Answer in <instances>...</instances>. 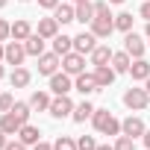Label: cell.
<instances>
[{
  "instance_id": "1",
  "label": "cell",
  "mask_w": 150,
  "mask_h": 150,
  "mask_svg": "<svg viewBox=\"0 0 150 150\" xmlns=\"http://www.w3.org/2000/svg\"><path fill=\"white\" fill-rule=\"evenodd\" d=\"M91 33H94L97 38H109V35L115 33V15L109 12V0H97V3H94Z\"/></svg>"
},
{
  "instance_id": "2",
  "label": "cell",
  "mask_w": 150,
  "mask_h": 150,
  "mask_svg": "<svg viewBox=\"0 0 150 150\" xmlns=\"http://www.w3.org/2000/svg\"><path fill=\"white\" fill-rule=\"evenodd\" d=\"M91 124L100 135H121V121L109 112V109H94L91 115Z\"/></svg>"
},
{
  "instance_id": "3",
  "label": "cell",
  "mask_w": 150,
  "mask_h": 150,
  "mask_svg": "<svg viewBox=\"0 0 150 150\" xmlns=\"http://www.w3.org/2000/svg\"><path fill=\"white\" fill-rule=\"evenodd\" d=\"M124 106L132 109V112H141L150 106V91L147 88H127L124 91Z\"/></svg>"
},
{
  "instance_id": "4",
  "label": "cell",
  "mask_w": 150,
  "mask_h": 150,
  "mask_svg": "<svg viewBox=\"0 0 150 150\" xmlns=\"http://www.w3.org/2000/svg\"><path fill=\"white\" fill-rule=\"evenodd\" d=\"M62 71H65V74H71V77L83 74V71H86V56H83V53H77V50L65 53V56H62Z\"/></svg>"
},
{
  "instance_id": "5",
  "label": "cell",
  "mask_w": 150,
  "mask_h": 150,
  "mask_svg": "<svg viewBox=\"0 0 150 150\" xmlns=\"http://www.w3.org/2000/svg\"><path fill=\"white\" fill-rule=\"evenodd\" d=\"M24 59H27V47H24V41H15V38H12V41L6 44V56H3V62L12 65V68H21Z\"/></svg>"
},
{
  "instance_id": "6",
  "label": "cell",
  "mask_w": 150,
  "mask_h": 150,
  "mask_svg": "<svg viewBox=\"0 0 150 150\" xmlns=\"http://www.w3.org/2000/svg\"><path fill=\"white\" fill-rule=\"evenodd\" d=\"M56 121H62V118H68L71 112H74V100L68 97V94H56L53 100H50V109H47Z\"/></svg>"
},
{
  "instance_id": "7",
  "label": "cell",
  "mask_w": 150,
  "mask_h": 150,
  "mask_svg": "<svg viewBox=\"0 0 150 150\" xmlns=\"http://www.w3.org/2000/svg\"><path fill=\"white\" fill-rule=\"evenodd\" d=\"M124 50L132 56V59H141L144 56V50H147V44H144V38L138 35V33H124Z\"/></svg>"
},
{
  "instance_id": "8",
  "label": "cell",
  "mask_w": 150,
  "mask_h": 150,
  "mask_svg": "<svg viewBox=\"0 0 150 150\" xmlns=\"http://www.w3.org/2000/svg\"><path fill=\"white\" fill-rule=\"evenodd\" d=\"M59 65H62L59 53H41L38 56V74H41V77H53V74L59 71Z\"/></svg>"
},
{
  "instance_id": "9",
  "label": "cell",
  "mask_w": 150,
  "mask_h": 150,
  "mask_svg": "<svg viewBox=\"0 0 150 150\" xmlns=\"http://www.w3.org/2000/svg\"><path fill=\"white\" fill-rule=\"evenodd\" d=\"M74 88H77L83 97H88V94H94V91H100V86H97V80H94V74H77V80H74Z\"/></svg>"
},
{
  "instance_id": "10",
  "label": "cell",
  "mask_w": 150,
  "mask_h": 150,
  "mask_svg": "<svg viewBox=\"0 0 150 150\" xmlns=\"http://www.w3.org/2000/svg\"><path fill=\"white\" fill-rule=\"evenodd\" d=\"M94 47H97V35H94L91 30H88V33L83 30L80 35H74V50H77V53H83V56H86V53H91Z\"/></svg>"
},
{
  "instance_id": "11",
  "label": "cell",
  "mask_w": 150,
  "mask_h": 150,
  "mask_svg": "<svg viewBox=\"0 0 150 150\" xmlns=\"http://www.w3.org/2000/svg\"><path fill=\"white\" fill-rule=\"evenodd\" d=\"M121 132H124V135L138 138V135H144V132H147V127H144V121H141L138 115H129V118H124V121H121Z\"/></svg>"
},
{
  "instance_id": "12",
  "label": "cell",
  "mask_w": 150,
  "mask_h": 150,
  "mask_svg": "<svg viewBox=\"0 0 150 150\" xmlns=\"http://www.w3.org/2000/svg\"><path fill=\"white\" fill-rule=\"evenodd\" d=\"M71 88H74V83H71V74H65V71L59 74V71H56L53 77H50V91H53V94H68Z\"/></svg>"
},
{
  "instance_id": "13",
  "label": "cell",
  "mask_w": 150,
  "mask_h": 150,
  "mask_svg": "<svg viewBox=\"0 0 150 150\" xmlns=\"http://www.w3.org/2000/svg\"><path fill=\"white\" fill-rule=\"evenodd\" d=\"M21 127H24V121H21L15 112H3V115H0V129H3L6 135H18Z\"/></svg>"
},
{
  "instance_id": "14",
  "label": "cell",
  "mask_w": 150,
  "mask_h": 150,
  "mask_svg": "<svg viewBox=\"0 0 150 150\" xmlns=\"http://www.w3.org/2000/svg\"><path fill=\"white\" fill-rule=\"evenodd\" d=\"M94 80H97L100 91L109 88V86L115 83V68H112V65H97V68H94Z\"/></svg>"
},
{
  "instance_id": "15",
  "label": "cell",
  "mask_w": 150,
  "mask_h": 150,
  "mask_svg": "<svg viewBox=\"0 0 150 150\" xmlns=\"http://www.w3.org/2000/svg\"><path fill=\"white\" fill-rule=\"evenodd\" d=\"M18 138H21L27 147H35V144L41 141V132H38V127H33V124H24V127L18 129Z\"/></svg>"
},
{
  "instance_id": "16",
  "label": "cell",
  "mask_w": 150,
  "mask_h": 150,
  "mask_svg": "<svg viewBox=\"0 0 150 150\" xmlns=\"http://www.w3.org/2000/svg\"><path fill=\"white\" fill-rule=\"evenodd\" d=\"M35 33H38L41 38H56V35H59V21H56V18H41Z\"/></svg>"
},
{
  "instance_id": "17",
  "label": "cell",
  "mask_w": 150,
  "mask_h": 150,
  "mask_svg": "<svg viewBox=\"0 0 150 150\" xmlns=\"http://www.w3.org/2000/svg\"><path fill=\"white\" fill-rule=\"evenodd\" d=\"M88 56H91V65H94V68H97V65H109V62H112V47H109V44H97Z\"/></svg>"
},
{
  "instance_id": "18",
  "label": "cell",
  "mask_w": 150,
  "mask_h": 150,
  "mask_svg": "<svg viewBox=\"0 0 150 150\" xmlns=\"http://www.w3.org/2000/svg\"><path fill=\"white\" fill-rule=\"evenodd\" d=\"M30 80H33V74H30L27 68H12V74H9L12 88H27V86H30Z\"/></svg>"
},
{
  "instance_id": "19",
  "label": "cell",
  "mask_w": 150,
  "mask_h": 150,
  "mask_svg": "<svg viewBox=\"0 0 150 150\" xmlns=\"http://www.w3.org/2000/svg\"><path fill=\"white\" fill-rule=\"evenodd\" d=\"M53 18L59 24H71V21H77V6H68V3H59L53 9Z\"/></svg>"
},
{
  "instance_id": "20",
  "label": "cell",
  "mask_w": 150,
  "mask_h": 150,
  "mask_svg": "<svg viewBox=\"0 0 150 150\" xmlns=\"http://www.w3.org/2000/svg\"><path fill=\"white\" fill-rule=\"evenodd\" d=\"M44 41H47V38H41L38 33H33V35L24 41V47H27V56H35V59H38V56L44 53Z\"/></svg>"
},
{
  "instance_id": "21",
  "label": "cell",
  "mask_w": 150,
  "mask_h": 150,
  "mask_svg": "<svg viewBox=\"0 0 150 150\" xmlns=\"http://www.w3.org/2000/svg\"><path fill=\"white\" fill-rule=\"evenodd\" d=\"M129 65H132V56H129L127 50L112 53V68H115V74H129Z\"/></svg>"
},
{
  "instance_id": "22",
  "label": "cell",
  "mask_w": 150,
  "mask_h": 150,
  "mask_svg": "<svg viewBox=\"0 0 150 150\" xmlns=\"http://www.w3.org/2000/svg\"><path fill=\"white\" fill-rule=\"evenodd\" d=\"M27 103L33 106V112H47V109H50V94H47V91H33Z\"/></svg>"
},
{
  "instance_id": "23",
  "label": "cell",
  "mask_w": 150,
  "mask_h": 150,
  "mask_svg": "<svg viewBox=\"0 0 150 150\" xmlns=\"http://www.w3.org/2000/svg\"><path fill=\"white\" fill-rule=\"evenodd\" d=\"M33 33H35V30H33V27H30V21H24V18L12 24V38H15V41H27Z\"/></svg>"
},
{
  "instance_id": "24",
  "label": "cell",
  "mask_w": 150,
  "mask_h": 150,
  "mask_svg": "<svg viewBox=\"0 0 150 150\" xmlns=\"http://www.w3.org/2000/svg\"><path fill=\"white\" fill-rule=\"evenodd\" d=\"M53 41V53H59V56H65V53H71L74 50V35H56V38H50Z\"/></svg>"
},
{
  "instance_id": "25",
  "label": "cell",
  "mask_w": 150,
  "mask_h": 150,
  "mask_svg": "<svg viewBox=\"0 0 150 150\" xmlns=\"http://www.w3.org/2000/svg\"><path fill=\"white\" fill-rule=\"evenodd\" d=\"M129 74H132V80H147L150 77V62L141 56V59H135L132 65H129Z\"/></svg>"
},
{
  "instance_id": "26",
  "label": "cell",
  "mask_w": 150,
  "mask_h": 150,
  "mask_svg": "<svg viewBox=\"0 0 150 150\" xmlns=\"http://www.w3.org/2000/svg\"><path fill=\"white\" fill-rule=\"evenodd\" d=\"M91 115H94V106H91L88 100L77 103V106H74V112H71V118L77 121V124H86V118H91Z\"/></svg>"
},
{
  "instance_id": "27",
  "label": "cell",
  "mask_w": 150,
  "mask_h": 150,
  "mask_svg": "<svg viewBox=\"0 0 150 150\" xmlns=\"http://www.w3.org/2000/svg\"><path fill=\"white\" fill-rule=\"evenodd\" d=\"M91 18H94V3H91V0L77 3V21L80 24H91Z\"/></svg>"
},
{
  "instance_id": "28",
  "label": "cell",
  "mask_w": 150,
  "mask_h": 150,
  "mask_svg": "<svg viewBox=\"0 0 150 150\" xmlns=\"http://www.w3.org/2000/svg\"><path fill=\"white\" fill-rule=\"evenodd\" d=\"M132 21H135V18H132L129 12H121V15H115V30L129 33V30H132Z\"/></svg>"
},
{
  "instance_id": "29",
  "label": "cell",
  "mask_w": 150,
  "mask_h": 150,
  "mask_svg": "<svg viewBox=\"0 0 150 150\" xmlns=\"http://www.w3.org/2000/svg\"><path fill=\"white\" fill-rule=\"evenodd\" d=\"M115 150H135V138H132V135H124V132H121V135L115 138Z\"/></svg>"
},
{
  "instance_id": "30",
  "label": "cell",
  "mask_w": 150,
  "mask_h": 150,
  "mask_svg": "<svg viewBox=\"0 0 150 150\" xmlns=\"http://www.w3.org/2000/svg\"><path fill=\"white\" fill-rule=\"evenodd\" d=\"M53 150H77V141L68 138V135H59V138L53 141Z\"/></svg>"
},
{
  "instance_id": "31",
  "label": "cell",
  "mask_w": 150,
  "mask_h": 150,
  "mask_svg": "<svg viewBox=\"0 0 150 150\" xmlns=\"http://www.w3.org/2000/svg\"><path fill=\"white\" fill-rule=\"evenodd\" d=\"M15 106V97L9 94V91H0V115H3V112H9Z\"/></svg>"
},
{
  "instance_id": "32",
  "label": "cell",
  "mask_w": 150,
  "mask_h": 150,
  "mask_svg": "<svg viewBox=\"0 0 150 150\" xmlns=\"http://www.w3.org/2000/svg\"><path fill=\"white\" fill-rule=\"evenodd\" d=\"M77 150H97V141H94V135H83V138L77 141Z\"/></svg>"
},
{
  "instance_id": "33",
  "label": "cell",
  "mask_w": 150,
  "mask_h": 150,
  "mask_svg": "<svg viewBox=\"0 0 150 150\" xmlns=\"http://www.w3.org/2000/svg\"><path fill=\"white\" fill-rule=\"evenodd\" d=\"M9 38H12V24L0 18V41H9Z\"/></svg>"
},
{
  "instance_id": "34",
  "label": "cell",
  "mask_w": 150,
  "mask_h": 150,
  "mask_svg": "<svg viewBox=\"0 0 150 150\" xmlns=\"http://www.w3.org/2000/svg\"><path fill=\"white\" fill-rule=\"evenodd\" d=\"M3 150H30V147H27V144H24L21 138H15V141H9V144H6Z\"/></svg>"
},
{
  "instance_id": "35",
  "label": "cell",
  "mask_w": 150,
  "mask_h": 150,
  "mask_svg": "<svg viewBox=\"0 0 150 150\" xmlns=\"http://www.w3.org/2000/svg\"><path fill=\"white\" fill-rule=\"evenodd\" d=\"M138 15H141L144 21H150V0H144V3H141V9H138Z\"/></svg>"
},
{
  "instance_id": "36",
  "label": "cell",
  "mask_w": 150,
  "mask_h": 150,
  "mask_svg": "<svg viewBox=\"0 0 150 150\" xmlns=\"http://www.w3.org/2000/svg\"><path fill=\"white\" fill-rule=\"evenodd\" d=\"M59 3H62V0H38V6H41V9H56Z\"/></svg>"
},
{
  "instance_id": "37",
  "label": "cell",
  "mask_w": 150,
  "mask_h": 150,
  "mask_svg": "<svg viewBox=\"0 0 150 150\" xmlns=\"http://www.w3.org/2000/svg\"><path fill=\"white\" fill-rule=\"evenodd\" d=\"M6 144H9V135H6V132H3V129H0V150H3V147H6Z\"/></svg>"
},
{
  "instance_id": "38",
  "label": "cell",
  "mask_w": 150,
  "mask_h": 150,
  "mask_svg": "<svg viewBox=\"0 0 150 150\" xmlns=\"http://www.w3.org/2000/svg\"><path fill=\"white\" fill-rule=\"evenodd\" d=\"M33 150H53V144H44V141H38V144H35Z\"/></svg>"
},
{
  "instance_id": "39",
  "label": "cell",
  "mask_w": 150,
  "mask_h": 150,
  "mask_svg": "<svg viewBox=\"0 0 150 150\" xmlns=\"http://www.w3.org/2000/svg\"><path fill=\"white\" fill-rule=\"evenodd\" d=\"M141 138H144V147H147V150H150V129H147V132H144V135H141Z\"/></svg>"
},
{
  "instance_id": "40",
  "label": "cell",
  "mask_w": 150,
  "mask_h": 150,
  "mask_svg": "<svg viewBox=\"0 0 150 150\" xmlns=\"http://www.w3.org/2000/svg\"><path fill=\"white\" fill-rule=\"evenodd\" d=\"M97 150H115V144H97Z\"/></svg>"
},
{
  "instance_id": "41",
  "label": "cell",
  "mask_w": 150,
  "mask_h": 150,
  "mask_svg": "<svg viewBox=\"0 0 150 150\" xmlns=\"http://www.w3.org/2000/svg\"><path fill=\"white\" fill-rule=\"evenodd\" d=\"M3 56H6V44L0 41V62H3Z\"/></svg>"
},
{
  "instance_id": "42",
  "label": "cell",
  "mask_w": 150,
  "mask_h": 150,
  "mask_svg": "<svg viewBox=\"0 0 150 150\" xmlns=\"http://www.w3.org/2000/svg\"><path fill=\"white\" fill-rule=\"evenodd\" d=\"M144 35H147V44H150V21H147V27H144Z\"/></svg>"
},
{
  "instance_id": "43",
  "label": "cell",
  "mask_w": 150,
  "mask_h": 150,
  "mask_svg": "<svg viewBox=\"0 0 150 150\" xmlns=\"http://www.w3.org/2000/svg\"><path fill=\"white\" fill-rule=\"evenodd\" d=\"M144 83H147V86H144V88H147V91H150V77H147V80H144Z\"/></svg>"
},
{
  "instance_id": "44",
  "label": "cell",
  "mask_w": 150,
  "mask_h": 150,
  "mask_svg": "<svg viewBox=\"0 0 150 150\" xmlns=\"http://www.w3.org/2000/svg\"><path fill=\"white\" fill-rule=\"evenodd\" d=\"M6 3H9V0H0V9H3V6H6Z\"/></svg>"
},
{
  "instance_id": "45",
  "label": "cell",
  "mask_w": 150,
  "mask_h": 150,
  "mask_svg": "<svg viewBox=\"0 0 150 150\" xmlns=\"http://www.w3.org/2000/svg\"><path fill=\"white\" fill-rule=\"evenodd\" d=\"M3 74H6V71H3V65H0V77H3Z\"/></svg>"
},
{
  "instance_id": "46",
  "label": "cell",
  "mask_w": 150,
  "mask_h": 150,
  "mask_svg": "<svg viewBox=\"0 0 150 150\" xmlns=\"http://www.w3.org/2000/svg\"><path fill=\"white\" fill-rule=\"evenodd\" d=\"M109 3H124V0H109Z\"/></svg>"
},
{
  "instance_id": "47",
  "label": "cell",
  "mask_w": 150,
  "mask_h": 150,
  "mask_svg": "<svg viewBox=\"0 0 150 150\" xmlns=\"http://www.w3.org/2000/svg\"><path fill=\"white\" fill-rule=\"evenodd\" d=\"M74 3H86V0H74Z\"/></svg>"
},
{
  "instance_id": "48",
  "label": "cell",
  "mask_w": 150,
  "mask_h": 150,
  "mask_svg": "<svg viewBox=\"0 0 150 150\" xmlns=\"http://www.w3.org/2000/svg\"><path fill=\"white\" fill-rule=\"evenodd\" d=\"M21 3H27V0H21Z\"/></svg>"
}]
</instances>
